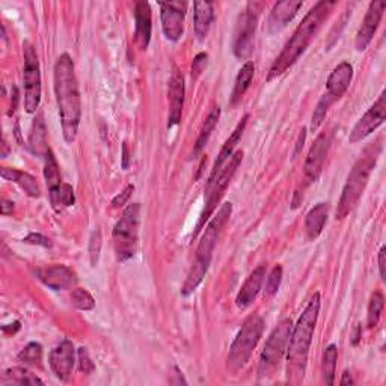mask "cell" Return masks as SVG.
Masks as SVG:
<instances>
[{"mask_svg":"<svg viewBox=\"0 0 386 386\" xmlns=\"http://www.w3.org/2000/svg\"><path fill=\"white\" fill-rule=\"evenodd\" d=\"M25 243L44 246V248H50V246H51V243L47 237H44V235H41V234H37V232H30L27 237L25 239Z\"/></svg>","mask_w":386,"mask_h":386,"instance_id":"obj_43","label":"cell"},{"mask_svg":"<svg viewBox=\"0 0 386 386\" xmlns=\"http://www.w3.org/2000/svg\"><path fill=\"white\" fill-rule=\"evenodd\" d=\"M293 321L290 318H284L280 325H278L267 340L264 350L260 358V376L267 378L272 376V373L280 367V363L287 353L290 335H292Z\"/></svg>","mask_w":386,"mask_h":386,"instance_id":"obj_9","label":"cell"},{"mask_svg":"<svg viewBox=\"0 0 386 386\" xmlns=\"http://www.w3.org/2000/svg\"><path fill=\"white\" fill-rule=\"evenodd\" d=\"M248 120H249V115H244L242 118V120H240V123L237 124V127L234 128V132L231 133V136L227 139V142L223 144L220 153H219V156L216 158V162H214V165H213V169H211V174H210L207 186L213 183L214 178H216L219 175L220 170H222L225 162H227L228 158H231V156L234 154V149H235V147H237L239 142H240L242 135H243L244 128H246V124H248Z\"/></svg>","mask_w":386,"mask_h":386,"instance_id":"obj_20","label":"cell"},{"mask_svg":"<svg viewBox=\"0 0 386 386\" xmlns=\"http://www.w3.org/2000/svg\"><path fill=\"white\" fill-rule=\"evenodd\" d=\"M71 304L74 308H77L80 311H91L95 306V300L88 290L76 288L73 290L71 293Z\"/></svg>","mask_w":386,"mask_h":386,"instance_id":"obj_35","label":"cell"},{"mask_svg":"<svg viewBox=\"0 0 386 386\" xmlns=\"http://www.w3.org/2000/svg\"><path fill=\"white\" fill-rule=\"evenodd\" d=\"M195 11V34L198 39H204L208 35V30L214 20V11L211 2H195L193 4Z\"/></svg>","mask_w":386,"mask_h":386,"instance_id":"obj_27","label":"cell"},{"mask_svg":"<svg viewBox=\"0 0 386 386\" xmlns=\"http://www.w3.org/2000/svg\"><path fill=\"white\" fill-rule=\"evenodd\" d=\"M101 244H103V239H101V231L95 230L89 239V259H91V266L95 267L99 264L100 260V252H101Z\"/></svg>","mask_w":386,"mask_h":386,"instance_id":"obj_39","label":"cell"},{"mask_svg":"<svg viewBox=\"0 0 386 386\" xmlns=\"http://www.w3.org/2000/svg\"><path fill=\"white\" fill-rule=\"evenodd\" d=\"M23 55H25V71H23L25 109L27 113H34L37 112L41 101V73H39V62H38L35 49L27 41L23 44Z\"/></svg>","mask_w":386,"mask_h":386,"instance_id":"obj_11","label":"cell"},{"mask_svg":"<svg viewBox=\"0 0 386 386\" xmlns=\"http://www.w3.org/2000/svg\"><path fill=\"white\" fill-rule=\"evenodd\" d=\"M20 329V323L18 321H15L14 325H9V326H4V332L5 334H15V332Z\"/></svg>","mask_w":386,"mask_h":386,"instance_id":"obj_48","label":"cell"},{"mask_svg":"<svg viewBox=\"0 0 386 386\" xmlns=\"http://www.w3.org/2000/svg\"><path fill=\"white\" fill-rule=\"evenodd\" d=\"M266 278V266H260L249 275L248 280L243 284L242 290L237 294V299H235V304H237L239 308H248L255 297L259 296L261 285L264 282Z\"/></svg>","mask_w":386,"mask_h":386,"instance_id":"obj_23","label":"cell"},{"mask_svg":"<svg viewBox=\"0 0 386 386\" xmlns=\"http://www.w3.org/2000/svg\"><path fill=\"white\" fill-rule=\"evenodd\" d=\"M254 73H255V66L254 62L248 61L244 63V66L240 68L237 77H235V83H234V91L231 95V104L237 103L242 96L244 95V92L248 91L249 85L254 79Z\"/></svg>","mask_w":386,"mask_h":386,"instance_id":"obj_28","label":"cell"},{"mask_svg":"<svg viewBox=\"0 0 386 386\" xmlns=\"http://www.w3.org/2000/svg\"><path fill=\"white\" fill-rule=\"evenodd\" d=\"M219 118H220V107H213L211 112L208 113V116L206 118V121H204L202 124V128H201V133L197 139V145H195V149H193V156H198L204 148H206L208 139L214 130V127L218 125L219 123Z\"/></svg>","mask_w":386,"mask_h":386,"instance_id":"obj_30","label":"cell"},{"mask_svg":"<svg viewBox=\"0 0 386 386\" xmlns=\"http://www.w3.org/2000/svg\"><path fill=\"white\" fill-rule=\"evenodd\" d=\"M0 174H2V178L11 181V183H15L20 189H23L30 198L41 197V189L37 183V178L32 177L30 174L13 168H2Z\"/></svg>","mask_w":386,"mask_h":386,"instance_id":"obj_24","label":"cell"},{"mask_svg":"<svg viewBox=\"0 0 386 386\" xmlns=\"http://www.w3.org/2000/svg\"><path fill=\"white\" fill-rule=\"evenodd\" d=\"M385 9H386V2H383V0H374V2L370 4L366 18H363L362 21V26L358 30L356 41H355L358 51H363L370 46V42L380 25Z\"/></svg>","mask_w":386,"mask_h":386,"instance_id":"obj_15","label":"cell"},{"mask_svg":"<svg viewBox=\"0 0 386 386\" xmlns=\"http://www.w3.org/2000/svg\"><path fill=\"white\" fill-rule=\"evenodd\" d=\"M37 275L41 282H44L49 288L55 290V292L70 288L77 282L76 273H74L70 267L62 264H55L46 267V269H39Z\"/></svg>","mask_w":386,"mask_h":386,"instance_id":"obj_18","label":"cell"},{"mask_svg":"<svg viewBox=\"0 0 386 386\" xmlns=\"http://www.w3.org/2000/svg\"><path fill=\"white\" fill-rule=\"evenodd\" d=\"M332 133L323 132L317 136L313 147H311L306 163H305V180L306 185H313L318 180L321 170H323V165L326 162V157L330 148Z\"/></svg>","mask_w":386,"mask_h":386,"instance_id":"obj_14","label":"cell"},{"mask_svg":"<svg viewBox=\"0 0 386 386\" xmlns=\"http://www.w3.org/2000/svg\"><path fill=\"white\" fill-rule=\"evenodd\" d=\"M282 275H284L282 267L275 266L273 270L270 272L269 278H267V281H266V290H264L266 296H273L275 293H278V290H280V287H281Z\"/></svg>","mask_w":386,"mask_h":386,"instance_id":"obj_38","label":"cell"},{"mask_svg":"<svg viewBox=\"0 0 386 386\" xmlns=\"http://www.w3.org/2000/svg\"><path fill=\"white\" fill-rule=\"evenodd\" d=\"M29 149L32 154L44 158L46 154L50 151L47 145V132H46V124L42 121V116H37L34 123H32L30 135H29Z\"/></svg>","mask_w":386,"mask_h":386,"instance_id":"obj_25","label":"cell"},{"mask_svg":"<svg viewBox=\"0 0 386 386\" xmlns=\"http://www.w3.org/2000/svg\"><path fill=\"white\" fill-rule=\"evenodd\" d=\"M335 6V2H326V0H321V2L316 4L313 8L309 9V13L302 20V23L297 26L294 30L293 37L288 39L281 55L275 59L272 63L269 76H267V82H272L278 77H281L282 74L292 68L297 59L304 55L311 41L316 37L321 25L325 23V20L332 13V8Z\"/></svg>","mask_w":386,"mask_h":386,"instance_id":"obj_2","label":"cell"},{"mask_svg":"<svg viewBox=\"0 0 386 386\" xmlns=\"http://www.w3.org/2000/svg\"><path fill=\"white\" fill-rule=\"evenodd\" d=\"M261 9L263 5L260 2H249L239 17L234 35V55L239 59H246L251 55Z\"/></svg>","mask_w":386,"mask_h":386,"instance_id":"obj_10","label":"cell"},{"mask_svg":"<svg viewBox=\"0 0 386 386\" xmlns=\"http://www.w3.org/2000/svg\"><path fill=\"white\" fill-rule=\"evenodd\" d=\"M168 96H169L168 127L170 128L181 121V113H183V106H185V77L177 67H174L173 74H170Z\"/></svg>","mask_w":386,"mask_h":386,"instance_id":"obj_17","label":"cell"},{"mask_svg":"<svg viewBox=\"0 0 386 386\" xmlns=\"http://www.w3.org/2000/svg\"><path fill=\"white\" fill-rule=\"evenodd\" d=\"M359 340H361V326L358 325L356 326V330H355V335H353V344H358V342H359Z\"/></svg>","mask_w":386,"mask_h":386,"instance_id":"obj_50","label":"cell"},{"mask_svg":"<svg viewBox=\"0 0 386 386\" xmlns=\"http://www.w3.org/2000/svg\"><path fill=\"white\" fill-rule=\"evenodd\" d=\"M136 20V42L142 50L149 46L151 39V8L148 2H137L135 6Z\"/></svg>","mask_w":386,"mask_h":386,"instance_id":"obj_22","label":"cell"},{"mask_svg":"<svg viewBox=\"0 0 386 386\" xmlns=\"http://www.w3.org/2000/svg\"><path fill=\"white\" fill-rule=\"evenodd\" d=\"M353 79V67L349 62H341L330 73L328 79V87L325 95L332 101H338L342 95L349 89Z\"/></svg>","mask_w":386,"mask_h":386,"instance_id":"obj_19","label":"cell"},{"mask_svg":"<svg viewBox=\"0 0 386 386\" xmlns=\"http://www.w3.org/2000/svg\"><path fill=\"white\" fill-rule=\"evenodd\" d=\"M130 165V157H128V147L127 144H123V169H128Z\"/></svg>","mask_w":386,"mask_h":386,"instance_id":"obj_46","label":"cell"},{"mask_svg":"<svg viewBox=\"0 0 386 386\" xmlns=\"http://www.w3.org/2000/svg\"><path fill=\"white\" fill-rule=\"evenodd\" d=\"M385 118H386V94L382 92L379 100L370 107V109L366 112V115H363L356 123V125L353 127V130L350 132V136H349V142L350 144L361 142L362 139H366L374 130H378V128L385 123Z\"/></svg>","mask_w":386,"mask_h":386,"instance_id":"obj_12","label":"cell"},{"mask_svg":"<svg viewBox=\"0 0 386 386\" xmlns=\"http://www.w3.org/2000/svg\"><path fill=\"white\" fill-rule=\"evenodd\" d=\"M329 206L325 202H320L314 208H311L305 219V230L309 240H316L323 231L326 220H328Z\"/></svg>","mask_w":386,"mask_h":386,"instance_id":"obj_26","label":"cell"},{"mask_svg":"<svg viewBox=\"0 0 386 386\" xmlns=\"http://www.w3.org/2000/svg\"><path fill=\"white\" fill-rule=\"evenodd\" d=\"M320 313V294L316 293L309 300L308 306L300 316L296 326L292 329L288 347H287V374L288 380L299 383L304 380L309 347L313 342V335Z\"/></svg>","mask_w":386,"mask_h":386,"instance_id":"obj_3","label":"cell"},{"mask_svg":"<svg viewBox=\"0 0 386 386\" xmlns=\"http://www.w3.org/2000/svg\"><path fill=\"white\" fill-rule=\"evenodd\" d=\"M55 94L63 139L67 144H73L79 132L82 103L74 62L68 53L61 55L55 66Z\"/></svg>","mask_w":386,"mask_h":386,"instance_id":"obj_1","label":"cell"},{"mask_svg":"<svg viewBox=\"0 0 386 386\" xmlns=\"http://www.w3.org/2000/svg\"><path fill=\"white\" fill-rule=\"evenodd\" d=\"M302 6H304V4L300 2V0H297V2H294V0L278 2L272 9L269 21H267V27H269L272 34L281 32L290 23V21L296 17L297 11Z\"/></svg>","mask_w":386,"mask_h":386,"instance_id":"obj_21","label":"cell"},{"mask_svg":"<svg viewBox=\"0 0 386 386\" xmlns=\"http://www.w3.org/2000/svg\"><path fill=\"white\" fill-rule=\"evenodd\" d=\"M49 195H50L51 207L56 213H61L62 210L71 207L74 201H76V197H74V190L68 183H62L56 189L50 190Z\"/></svg>","mask_w":386,"mask_h":386,"instance_id":"obj_29","label":"cell"},{"mask_svg":"<svg viewBox=\"0 0 386 386\" xmlns=\"http://www.w3.org/2000/svg\"><path fill=\"white\" fill-rule=\"evenodd\" d=\"M42 358V347L38 342H30L23 350L20 351L18 359L25 363H29V366H37V363L41 362Z\"/></svg>","mask_w":386,"mask_h":386,"instance_id":"obj_37","label":"cell"},{"mask_svg":"<svg viewBox=\"0 0 386 386\" xmlns=\"http://www.w3.org/2000/svg\"><path fill=\"white\" fill-rule=\"evenodd\" d=\"M133 192H135V186H133V185H128V186L123 190V193H120V195L113 198L112 206H113V207H123V206H125V202H127L128 199H130V197H132V193H133Z\"/></svg>","mask_w":386,"mask_h":386,"instance_id":"obj_42","label":"cell"},{"mask_svg":"<svg viewBox=\"0 0 386 386\" xmlns=\"http://www.w3.org/2000/svg\"><path fill=\"white\" fill-rule=\"evenodd\" d=\"M338 359V349L335 344H330L326 347L323 353V362H321V373H323V379L326 385L332 386L335 382V368Z\"/></svg>","mask_w":386,"mask_h":386,"instance_id":"obj_32","label":"cell"},{"mask_svg":"<svg viewBox=\"0 0 386 386\" xmlns=\"http://www.w3.org/2000/svg\"><path fill=\"white\" fill-rule=\"evenodd\" d=\"M44 178H46V183H47V187H49V192L56 189L58 186H61L63 181L61 178V173H59V166H58V162L55 156H53L51 149L46 154L44 157Z\"/></svg>","mask_w":386,"mask_h":386,"instance_id":"obj_33","label":"cell"},{"mask_svg":"<svg viewBox=\"0 0 386 386\" xmlns=\"http://www.w3.org/2000/svg\"><path fill=\"white\" fill-rule=\"evenodd\" d=\"M332 104H334V101H332L330 99H328V96L323 94V96H321L320 101L317 103L316 109H314V113H313V121H311V130L316 132L317 128L323 124L325 118L329 112V109L332 107Z\"/></svg>","mask_w":386,"mask_h":386,"instance_id":"obj_36","label":"cell"},{"mask_svg":"<svg viewBox=\"0 0 386 386\" xmlns=\"http://www.w3.org/2000/svg\"><path fill=\"white\" fill-rule=\"evenodd\" d=\"M382 153V142L378 141L376 144H370L363 149L362 156L358 158V162L350 170L344 187H342L341 198L338 201V207L335 218L337 220L346 219L349 214L356 207L363 190H366L368 180L371 177L373 169L376 168L379 156Z\"/></svg>","mask_w":386,"mask_h":386,"instance_id":"obj_5","label":"cell"},{"mask_svg":"<svg viewBox=\"0 0 386 386\" xmlns=\"http://www.w3.org/2000/svg\"><path fill=\"white\" fill-rule=\"evenodd\" d=\"M231 213H232V204L225 202L223 206L218 210V213L214 214L213 219L208 222L206 231H204L198 244L197 259L192 264V269L186 278L183 288H181L183 296H189L195 292L198 285L204 281V278H206L208 267L211 264L214 248H216L218 240L225 228V225H227V222L231 218Z\"/></svg>","mask_w":386,"mask_h":386,"instance_id":"obj_4","label":"cell"},{"mask_svg":"<svg viewBox=\"0 0 386 386\" xmlns=\"http://www.w3.org/2000/svg\"><path fill=\"white\" fill-rule=\"evenodd\" d=\"M351 383H353V380H351L350 373L344 371V374H342V379H341V385L344 386V385H351Z\"/></svg>","mask_w":386,"mask_h":386,"instance_id":"obj_49","label":"cell"},{"mask_svg":"<svg viewBox=\"0 0 386 386\" xmlns=\"http://www.w3.org/2000/svg\"><path fill=\"white\" fill-rule=\"evenodd\" d=\"M2 383L8 385V383H14V385H20V386H35V385H44L41 379H38L37 376H34L30 371H27L26 368H20V367H14L9 368L4 373L2 378Z\"/></svg>","mask_w":386,"mask_h":386,"instance_id":"obj_31","label":"cell"},{"mask_svg":"<svg viewBox=\"0 0 386 386\" xmlns=\"http://www.w3.org/2000/svg\"><path fill=\"white\" fill-rule=\"evenodd\" d=\"M264 330V320L259 314H252L244 320L242 329L231 344L227 366L231 373L240 371L251 359L255 347L259 346Z\"/></svg>","mask_w":386,"mask_h":386,"instance_id":"obj_6","label":"cell"},{"mask_svg":"<svg viewBox=\"0 0 386 386\" xmlns=\"http://www.w3.org/2000/svg\"><path fill=\"white\" fill-rule=\"evenodd\" d=\"M141 206H128L123 218L116 222L113 228V244L118 261H127L135 256L139 237V223H141Z\"/></svg>","mask_w":386,"mask_h":386,"instance_id":"obj_7","label":"cell"},{"mask_svg":"<svg viewBox=\"0 0 386 386\" xmlns=\"http://www.w3.org/2000/svg\"><path fill=\"white\" fill-rule=\"evenodd\" d=\"M18 104V91L15 87H13V100H11V113H14Z\"/></svg>","mask_w":386,"mask_h":386,"instance_id":"obj_47","label":"cell"},{"mask_svg":"<svg viewBox=\"0 0 386 386\" xmlns=\"http://www.w3.org/2000/svg\"><path fill=\"white\" fill-rule=\"evenodd\" d=\"M79 368L85 374H89V373L94 371V363H92L91 358H89L88 350L85 349V347L79 349Z\"/></svg>","mask_w":386,"mask_h":386,"instance_id":"obj_41","label":"cell"},{"mask_svg":"<svg viewBox=\"0 0 386 386\" xmlns=\"http://www.w3.org/2000/svg\"><path fill=\"white\" fill-rule=\"evenodd\" d=\"M242 160H243V151H235L230 158V163L225 166V169L220 170L219 175L214 178L213 183L206 187V208H204V211L201 214L199 222L197 225V230H195V232H193V237H197L198 232L202 230L206 222L211 218L214 210H216L218 204L220 202L222 197L225 195V190H227L232 177L235 175V173H237Z\"/></svg>","mask_w":386,"mask_h":386,"instance_id":"obj_8","label":"cell"},{"mask_svg":"<svg viewBox=\"0 0 386 386\" xmlns=\"http://www.w3.org/2000/svg\"><path fill=\"white\" fill-rule=\"evenodd\" d=\"M383 305H385L383 294L380 292H374L371 294V299H370L368 314H367V325H368L370 329L376 328L379 325V320H380L382 311H383Z\"/></svg>","mask_w":386,"mask_h":386,"instance_id":"obj_34","label":"cell"},{"mask_svg":"<svg viewBox=\"0 0 386 386\" xmlns=\"http://www.w3.org/2000/svg\"><path fill=\"white\" fill-rule=\"evenodd\" d=\"M50 367L56 378L62 382H67L71 376L74 363H76V350L70 340H63L58 347H55L50 353Z\"/></svg>","mask_w":386,"mask_h":386,"instance_id":"obj_16","label":"cell"},{"mask_svg":"<svg viewBox=\"0 0 386 386\" xmlns=\"http://www.w3.org/2000/svg\"><path fill=\"white\" fill-rule=\"evenodd\" d=\"M186 2H160L163 34L169 41H178L185 34Z\"/></svg>","mask_w":386,"mask_h":386,"instance_id":"obj_13","label":"cell"},{"mask_svg":"<svg viewBox=\"0 0 386 386\" xmlns=\"http://www.w3.org/2000/svg\"><path fill=\"white\" fill-rule=\"evenodd\" d=\"M0 207H2V214H4V216H6V214L13 213L14 202L13 201H8V199H4L2 201V206H0Z\"/></svg>","mask_w":386,"mask_h":386,"instance_id":"obj_45","label":"cell"},{"mask_svg":"<svg viewBox=\"0 0 386 386\" xmlns=\"http://www.w3.org/2000/svg\"><path fill=\"white\" fill-rule=\"evenodd\" d=\"M385 259H386V248H385V246H382V249H380V252H379V272H380L382 281L386 280V278H385V276H386V275H385V266H386Z\"/></svg>","mask_w":386,"mask_h":386,"instance_id":"obj_44","label":"cell"},{"mask_svg":"<svg viewBox=\"0 0 386 386\" xmlns=\"http://www.w3.org/2000/svg\"><path fill=\"white\" fill-rule=\"evenodd\" d=\"M207 59H208L207 53H199V55H197V58L193 59V63H192V79L193 80H197L201 76V73L206 70Z\"/></svg>","mask_w":386,"mask_h":386,"instance_id":"obj_40","label":"cell"}]
</instances>
